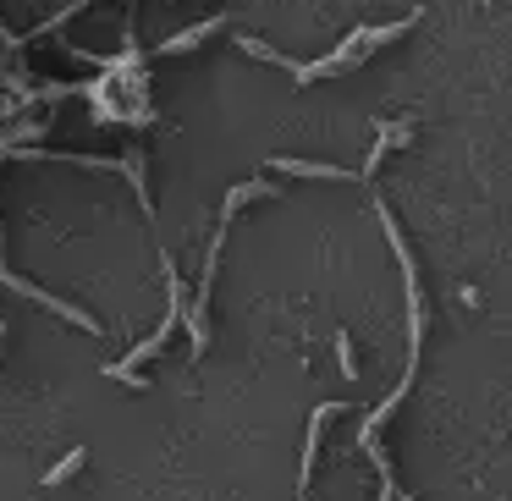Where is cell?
<instances>
[{
	"instance_id": "cell-4",
	"label": "cell",
	"mask_w": 512,
	"mask_h": 501,
	"mask_svg": "<svg viewBox=\"0 0 512 501\" xmlns=\"http://www.w3.org/2000/svg\"><path fill=\"white\" fill-rule=\"evenodd\" d=\"M221 28H226V17H199L193 28H182V34L160 39V56H188V50H199L204 39H215Z\"/></svg>"
},
{
	"instance_id": "cell-2",
	"label": "cell",
	"mask_w": 512,
	"mask_h": 501,
	"mask_svg": "<svg viewBox=\"0 0 512 501\" xmlns=\"http://www.w3.org/2000/svg\"><path fill=\"white\" fill-rule=\"evenodd\" d=\"M177 320H182V314H166V325H160V331H155V336H149V342H138V347H133V353H127V358H122V364H111V369H105V375H111V380H116V386H133V391H144V386H149V375H138V369H144V364H149V358H155V353H160V347H166V342H171V331H177Z\"/></svg>"
},
{
	"instance_id": "cell-6",
	"label": "cell",
	"mask_w": 512,
	"mask_h": 501,
	"mask_svg": "<svg viewBox=\"0 0 512 501\" xmlns=\"http://www.w3.org/2000/svg\"><path fill=\"white\" fill-rule=\"evenodd\" d=\"M336 358H342V375L358 380V353H353V336L347 331H336Z\"/></svg>"
},
{
	"instance_id": "cell-3",
	"label": "cell",
	"mask_w": 512,
	"mask_h": 501,
	"mask_svg": "<svg viewBox=\"0 0 512 501\" xmlns=\"http://www.w3.org/2000/svg\"><path fill=\"white\" fill-rule=\"evenodd\" d=\"M270 171L314 177V182H358V171H347V166H320V160H292V155H270Z\"/></svg>"
},
{
	"instance_id": "cell-1",
	"label": "cell",
	"mask_w": 512,
	"mask_h": 501,
	"mask_svg": "<svg viewBox=\"0 0 512 501\" xmlns=\"http://www.w3.org/2000/svg\"><path fill=\"white\" fill-rule=\"evenodd\" d=\"M248 199H276V188H270V182H237V188L226 193V204H221V226H215V243H210V254H204L199 292H193L188 309H182V331H188V342H193V358H199V353H204V342H210V331H204V309H210L215 270H221V243H226V232H232V215L243 210Z\"/></svg>"
},
{
	"instance_id": "cell-7",
	"label": "cell",
	"mask_w": 512,
	"mask_h": 501,
	"mask_svg": "<svg viewBox=\"0 0 512 501\" xmlns=\"http://www.w3.org/2000/svg\"><path fill=\"white\" fill-rule=\"evenodd\" d=\"M479 6H490V0H479Z\"/></svg>"
},
{
	"instance_id": "cell-5",
	"label": "cell",
	"mask_w": 512,
	"mask_h": 501,
	"mask_svg": "<svg viewBox=\"0 0 512 501\" xmlns=\"http://www.w3.org/2000/svg\"><path fill=\"white\" fill-rule=\"evenodd\" d=\"M83 463H89V452H83V446H72V452L67 457H61V463L56 468H50V474H45V490H56L61 485V479H72V474H78V468Z\"/></svg>"
}]
</instances>
